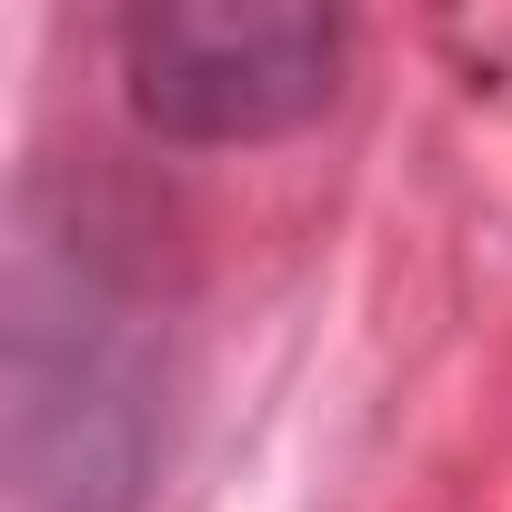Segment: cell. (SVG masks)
<instances>
[{
  "instance_id": "1",
  "label": "cell",
  "mask_w": 512,
  "mask_h": 512,
  "mask_svg": "<svg viewBox=\"0 0 512 512\" xmlns=\"http://www.w3.org/2000/svg\"><path fill=\"white\" fill-rule=\"evenodd\" d=\"M171 322L121 221L31 181L0 272V512H141Z\"/></svg>"
},
{
  "instance_id": "2",
  "label": "cell",
  "mask_w": 512,
  "mask_h": 512,
  "mask_svg": "<svg viewBox=\"0 0 512 512\" xmlns=\"http://www.w3.org/2000/svg\"><path fill=\"white\" fill-rule=\"evenodd\" d=\"M342 51L312 0H151L121 21V91L171 151H262L342 101Z\"/></svg>"
}]
</instances>
